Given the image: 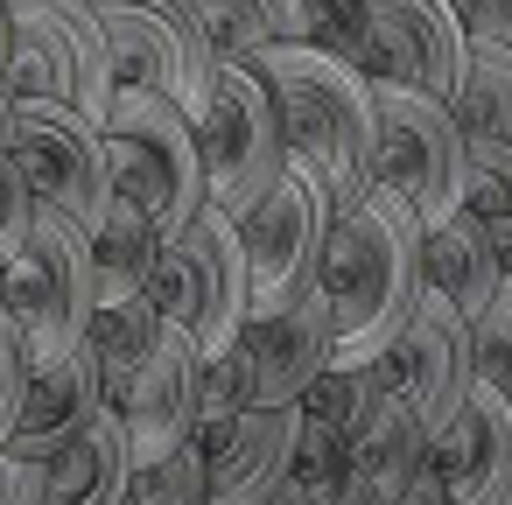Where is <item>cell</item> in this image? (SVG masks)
<instances>
[{"mask_svg": "<svg viewBox=\"0 0 512 505\" xmlns=\"http://www.w3.org/2000/svg\"><path fill=\"white\" fill-rule=\"evenodd\" d=\"M225 351H232L253 407H295L302 386L330 365V309H323V288L309 281L288 302L246 309V323H239V337Z\"/></svg>", "mask_w": 512, "mask_h": 505, "instance_id": "11", "label": "cell"}, {"mask_svg": "<svg viewBox=\"0 0 512 505\" xmlns=\"http://www.w3.org/2000/svg\"><path fill=\"white\" fill-rule=\"evenodd\" d=\"M428 470L449 505H491L512 484V414L484 386H470L456 414L428 428Z\"/></svg>", "mask_w": 512, "mask_h": 505, "instance_id": "17", "label": "cell"}, {"mask_svg": "<svg viewBox=\"0 0 512 505\" xmlns=\"http://www.w3.org/2000/svg\"><path fill=\"white\" fill-rule=\"evenodd\" d=\"M372 183H386L421 225L463 204V127L449 120V99L372 78Z\"/></svg>", "mask_w": 512, "mask_h": 505, "instance_id": "6", "label": "cell"}, {"mask_svg": "<svg viewBox=\"0 0 512 505\" xmlns=\"http://www.w3.org/2000/svg\"><path fill=\"white\" fill-rule=\"evenodd\" d=\"M0 50H8V8H0Z\"/></svg>", "mask_w": 512, "mask_h": 505, "instance_id": "39", "label": "cell"}, {"mask_svg": "<svg viewBox=\"0 0 512 505\" xmlns=\"http://www.w3.org/2000/svg\"><path fill=\"white\" fill-rule=\"evenodd\" d=\"M491 505H512V484H505V491H498V498H491Z\"/></svg>", "mask_w": 512, "mask_h": 505, "instance_id": "40", "label": "cell"}, {"mask_svg": "<svg viewBox=\"0 0 512 505\" xmlns=\"http://www.w3.org/2000/svg\"><path fill=\"white\" fill-rule=\"evenodd\" d=\"M421 288H435L463 323L498 295V260H491V232L456 204L449 218L421 225Z\"/></svg>", "mask_w": 512, "mask_h": 505, "instance_id": "20", "label": "cell"}, {"mask_svg": "<svg viewBox=\"0 0 512 505\" xmlns=\"http://www.w3.org/2000/svg\"><path fill=\"white\" fill-rule=\"evenodd\" d=\"M323 225H330V197L316 190V176L302 162H288L246 211H239V253H246V309L288 302L295 288L316 281V253H323Z\"/></svg>", "mask_w": 512, "mask_h": 505, "instance_id": "9", "label": "cell"}, {"mask_svg": "<svg viewBox=\"0 0 512 505\" xmlns=\"http://www.w3.org/2000/svg\"><path fill=\"white\" fill-rule=\"evenodd\" d=\"M190 22L204 29L211 57H246L260 43H288V36H309V15L302 0H183Z\"/></svg>", "mask_w": 512, "mask_h": 505, "instance_id": "24", "label": "cell"}, {"mask_svg": "<svg viewBox=\"0 0 512 505\" xmlns=\"http://www.w3.org/2000/svg\"><path fill=\"white\" fill-rule=\"evenodd\" d=\"M29 218H36V197H29V183H22V169H15V155L0 148V260L22 246Z\"/></svg>", "mask_w": 512, "mask_h": 505, "instance_id": "31", "label": "cell"}, {"mask_svg": "<svg viewBox=\"0 0 512 505\" xmlns=\"http://www.w3.org/2000/svg\"><path fill=\"white\" fill-rule=\"evenodd\" d=\"M0 8H8V36L22 50H36V64L50 78V99L99 120L120 78H113L106 29L92 15V0H0Z\"/></svg>", "mask_w": 512, "mask_h": 505, "instance_id": "13", "label": "cell"}, {"mask_svg": "<svg viewBox=\"0 0 512 505\" xmlns=\"http://www.w3.org/2000/svg\"><path fill=\"white\" fill-rule=\"evenodd\" d=\"M99 141H106V176L127 204H141L162 232H176L197 204H204V162H197V134L190 113L148 85H113L106 113H99Z\"/></svg>", "mask_w": 512, "mask_h": 505, "instance_id": "3", "label": "cell"}, {"mask_svg": "<svg viewBox=\"0 0 512 505\" xmlns=\"http://www.w3.org/2000/svg\"><path fill=\"white\" fill-rule=\"evenodd\" d=\"M372 498H379V505H449L428 463H414L407 477H393V484H386V491H372Z\"/></svg>", "mask_w": 512, "mask_h": 505, "instance_id": "35", "label": "cell"}, {"mask_svg": "<svg viewBox=\"0 0 512 505\" xmlns=\"http://www.w3.org/2000/svg\"><path fill=\"white\" fill-rule=\"evenodd\" d=\"M316 288L330 309V365L379 358L421 295V218L386 183H365L323 225Z\"/></svg>", "mask_w": 512, "mask_h": 505, "instance_id": "1", "label": "cell"}, {"mask_svg": "<svg viewBox=\"0 0 512 505\" xmlns=\"http://www.w3.org/2000/svg\"><path fill=\"white\" fill-rule=\"evenodd\" d=\"M197 365H204V351L183 330H162L155 351L106 393V407L120 414L134 456H162V449L197 435Z\"/></svg>", "mask_w": 512, "mask_h": 505, "instance_id": "15", "label": "cell"}, {"mask_svg": "<svg viewBox=\"0 0 512 505\" xmlns=\"http://www.w3.org/2000/svg\"><path fill=\"white\" fill-rule=\"evenodd\" d=\"M246 64L274 99L288 162H302L316 176V190L330 197V211H344L372 183V78L358 64L316 50L309 36L260 43V50H246Z\"/></svg>", "mask_w": 512, "mask_h": 505, "instance_id": "2", "label": "cell"}, {"mask_svg": "<svg viewBox=\"0 0 512 505\" xmlns=\"http://www.w3.org/2000/svg\"><path fill=\"white\" fill-rule=\"evenodd\" d=\"M302 505H379V498H372V484H365V477L351 470V477H344L337 491H323V498H302Z\"/></svg>", "mask_w": 512, "mask_h": 505, "instance_id": "36", "label": "cell"}, {"mask_svg": "<svg viewBox=\"0 0 512 505\" xmlns=\"http://www.w3.org/2000/svg\"><path fill=\"white\" fill-rule=\"evenodd\" d=\"M99 400H106V379H99V358H92L85 337L64 344V351H50V358H29L22 400H15V428H8V442H0V449H15V456H50Z\"/></svg>", "mask_w": 512, "mask_h": 505, "instance_id": "18", "label": "cell"}, {"mask_svg": "<svg viewBox=\"0 0 512 505\" xmlns=\"http://www.w3.org/2000/svg\"><path fill=\"white\" fill-rule=\"evenodd\" d=\"M463 43H512V0H449Z\"/></svg>", "mask_w": 512, "mask_h": 505, "instance_id": "32", "label": "cell"}, {"mask_svg": "<svg viewBox=\"0 0 512 505\" xmlns=\"http://www.w3.org/2000/svg\"><path fill=\"white\" fill-rule=\"evenodd\" d=\"M127 505H204V449H197V435L162 449V456H134Z\"/></svg>", "mask_w": 512, "mask_h": 505, "instance_id": "27", "label": "cell"}, {"mask_svg": "<svg viewBox=\"0 0 512 505\" xmlns=\"http://www.w3.org/2000/svg\"><path fill=\"white\" fill-rule=\"evenodd\" d=\"M127 470H134L127 428H120V414L99 400V407L43 456V505H120V498H127Z\"/></svg>", "mask_w": 512, "mask_h": 505, "instance_id": "19", "label": "cell"}, {"mask_svg": "<svg viewBox=\"0 0 512 505\" xmlns=\"http://www.w3.org/2000/svg\"><path fill=\"white\" fill-rule=\"evenodd\" d=\"M379 372H386V386L414 407L421 428L449 421L456 400L470 393V323H463L435 288H421L414 309H407V323L386 337Z\"/></svg>", "mask_w": 512, "mask_h": 505, "instance_id": "12", "label": "cell"}, {"mask_svg": "<svg viewBox=\"0 0 512 505\" xmlns=\"http://www.w3.org/2000/svg\"><path fill=\"white\" fill-rule=\"evenodd\" d=\"M169 330H183L204 358L225 351L246 323V253H239V218L218 204H197L176 232H162L155 274L141 288Z\"/></svg>", "mask_w": 512, "mask_h": 505, "instance_id": "4", "label": "cell"}, {"mask_svg": "<svg viewBox=\"0 0 512 505\" xmlns=\"http://www.w3.org/2000/svg\"><path fill=\"white\" fill-rule=\"evenodd\" d=\"M8 99H15V92H8V85H0V141H8Z\"/></svg>", "mask_w": 512, "mask_h": 505, "instance_id": "38", "label": "cell"}, {"mask_svg": "<svg viewBox=\"0 0 512 505\" xmlns=\"http://www.w3.org/2000/svg\"><path fill=\"white\" fill-rule=\"evenodd\" d=\"M344 449H351V470H358L372 491H386L393 477H407L414 463H428V428H421L414 407L386 386V393L344 428Z\"/></svg>", "mask_w": 512, "mask_h": 505, "instance_id": "22", "label": "cell"}, {"mask_svg": "<svg viewBox=\"0 0 512 505\" xmlns=\"http://www.w3.org/2000/svg\"><path fill=\"white\" fill-rule=\"evenodd\" d=\"M0 316L22 330V358H50L85 337L92 316V260L85 232L36 204L22 246L0 260Z\"/></svg>", "mask_w": 512, "mask_h": 505, "instance_id": "7", "label": "cell"}, {"mask_svg": "<svg viewBox=\"0 0 512 505\" xmlns=\"http://www.w3.org/2000/svg\"><path fill=\"white\" fill-rule=\"evenodd\" d=\"M29 197L57 218H71L78 232H92L106 218V197H113V176H106V141H99V120H85L78 106L64 99H8V141Z\"/></svg>", "mask_w": 512, "mask_h": 505, "instance_id": "8", "label": "cell"}, {"mask_svg": "<svg viewBox=\"0 0 512 505\" xmlns=\"http://www.w3.org/2000/svg\"><path fill=\"white\" fill-rule=\"evenodd\" d=\"M491 232V260H498V281H512V218L505 225H484Z\"/></svg>", "mask_w": 512, "mask_h": 505, "instance_id": "37", "label": "cell"}, {"mask_svg": "<svg viewBox=\"0 0 512 505\" xmlns=\"http://www.w3.org/2000/svg\"><path fill=\"white\" fill-rule=\"evenodd\" d=\"M463 211L477 225L512 218V148L505 141H470L463 134Z\"/></svg>", "mask_w": 512, "mask_h": 505, "instance_id": "30", "label": "cell"}, {"mask_svg": "<svg viewBox=\"0 0 512 505\" xmlns=\"http://www.w3.org/2000/svg\"><path fill=\"white\" fill-rule=\"evenodd\" d=\"M155 253H162V225L127 204L120 190L106 197V218L85 232V260H92V302H120V295H141L148 274H155Z\"/></svg>", "mask_w": 512, "mask_h": 505, "instance_id": "21", "label": "cell"}, {"mask_svg": "<svg viewBox=\"0 0 512 505\" xmlns=\"http://www.w3.org/2000/svg\"><path fill=\"white\" fill-rule=\"evenodd\" d=\"M295 414L302 407H239L225 421L197 428L204 449V505H253L288 477L295 449Z\"/></svg>", "mask_w": 512, "mask_h": 505, "instance_id": "16", "label": "cell"}, {"mask_svg": "<svg viewBox=\"0 0 512 505\" xmlns=\"http://www.w3.org/2000/svg\"><path fill=\"white\" fill-rule=\"evenodd\" d=\"M22 372H29V358H22V330L0 316V442H8V428H15V400H22Z\"/></svg>", "mask_w": 512, "mask_h": 505, "instance_id": "33", "label": "cell"}, {"mask_svg": "<svg viewBox=\"0 0 512 505\" xmlns=\"http://www.w3.org/2000/svg\"><path fill=\"white\" fill-rule=\"evenodd\" d=\"M120 505H127V498H120Z\"/></svg>", "mask_w": 512, "mask_h": 505, "instance_id": "41", "label": "cell"}, {"mask_svg": "<svg viewBox=\"0 0 512 505\" xmlns=\"http://www.w3.org/2000/svg\"><path fill=\"white\" fill-rule=\"evenodd\" d=\"M169 323L155 316V302L148 295H120V302H92V316H85V344H92V358H99V379H106V393L155 351V337H162Z\"/></svg>", "mask_w": 512, "mask_h": 505, "instance_id": "25", "label": "cell"}, {"mask_svg": "<svg viewBox=\"0 0 512 505\" xmlns=\"http://www.w3.org/2000/svg\"><path fill=\"white\" fill-rule=\"evenodd\" d=\"M470 386L512 414V281H498V295L470 316Z\"/></svg>", "mask_w": 512, "mask_h": 505, "instance_id": "26", "label": "cell"}, {"mask_svg": "<svg viewBox=\"0 0 512 505\" xmlns=\"http://www.w3.org/2000/svg\"><path fill=\"white\" fill-rule=\"evenodd\" d=\"M92 15L106 29V57H113L120 85H148V92L176 99L183 113L204 99L218 57L183 0H92Z\"/></svg>", "mask_w": 512, "mask_h": 505, "instance_id": "10", "label": "cell"}, {"mask_svg": "<svg viewBox=\"0 0 512 505\" xmlns=\"http://www.w3.org/2000/svg\"><path fill=\"white\" fill-rule=\"evenodd\" d=\"M351 477V449H344V428H330L323 414H295V449H288V484L302 498H323Z\"/></svg>", "mask_w": 512, "mask_h": 505, "instance_id": "28", "label": "cell"}, {"mask_svg": "<svg viewBox=\"0 0 512 505\" xmlns=\"http://www.w3.org/2000/svg\"><path fill=\"white\" fill-rule=\"evenodd\" d=\"M449 120L470 141H505L512 148V43H463Z\"/></svg>", "mask_w": 512, "mask_h": 505, "instance_id": "23", "label": "cell"}, {"mask_svg": "<svg viewBox=\"0 0 512 505\" xmlns=\"http://www.w3.org/2000/svg\"><path fill=\"white\" fill-rule=\"evenodd\" d=\"M0 505H43V456L0 449Z\"/></svg>", "mask_w": 512, "mask_h": 505, "instance_id": "34", "label": "cell"}, {"mask_svg": "<svg viewBox=\"0 0 512 505\" xmlns=\"http://www.w3.org/2000/svg\"><path fill=\"white\" fill-rule=\"evenodd\" d=\"M190 134H197V162H204V204H218L232 218L288 169L274 99H267V85L253 78L246 57L211 64V85L190 106Z\"/></svg>", "mask_w": 512, "mask_h": 505, "instance_id": "5", "label": "cell"}, {"mask_svg": "<svg viewBox=\"0 0 512 505\" xmlns=\"http://www.w3.org/2000/svg\"><path fill=\"white\" fill-rule=\"evenodd\" d=\"M351 8H358V36H365V78H393L428 99L456 92L463 29L449 15V0H351Z\"/></svg>", "mask_w": 512, "mask_h": 505, "instance_id": "14", "label": "cell"}, {"mask_svg": "<svg viewBox=\"0 0 512 505\" xmlns=\"http://www.w3.org/2000/svg\"><path fill=\"white\" fill-rule=\"evenodd\" d=\"M379 393H386V372H379V358H365V365H323V372L302 386V400H295V407L323 414L330 428H351Z\"/></svg>", "mask_w": 512, "mask_h": 505, "instance_id": "29", "label": "cell"}]
</instances>
